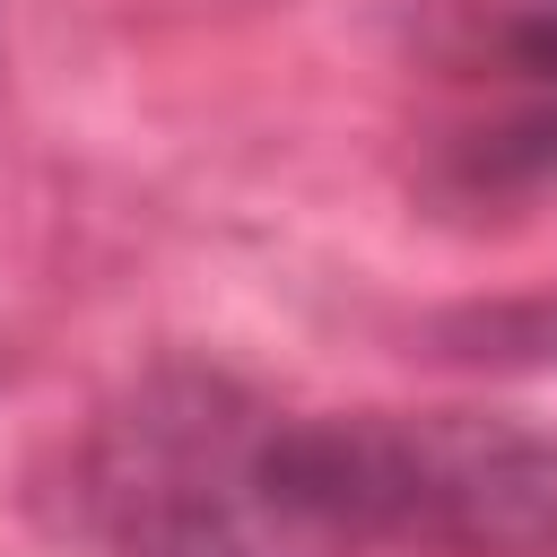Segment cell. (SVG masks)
<instances>
[{
  "label": "cell",
  "instance_id": "7a4b0ae2",
  "mask_svg": "<svg viewBox=\"0 0 557 557\" xmlns=\"http://www.w3.org/2000/svg\"><path fill=\"white\" fill-rule=\"evenodd\" d=\"M270 435L218 374L139 383L87 444V522L113 557H278L296 548L270 505Z\"/></svg>",
  "mask_w": 557,
  "mask_h": 557
},
{
  "label": "cell",
  "instance_id": "6da1fadb",
  "mask_svg": "<svg viewBox=\"0 0 557 557\" xmlns=\"http://www.w3.org/2000/svg\"><path fill=\"white\" fill-rule=\"evenodd\" d=\"M270 505L287 540H435L557 557V426L513 418H278Z\"/></svg>",
  "mask_w": 557,
  "mask_h": 557
},
{
  "label": "cell",
  "instance_id": "277c9868",
  "mask_svg": "<svg viewBox=\"0 0 557 557\" xmlns=\"http://www.w3.org/2000/svg\"><path fill=\"white\" fill-rule=\"evenodd\" d=\"M487 35L513 70L557 87V0H487Z\"/></svg>",
  "mask_w": 557,
  "mask_h": 557
},
{
  "label": "cell",
  "instance_id": "3957f363",
  "mask_svg": "<svg viewBox=\"0 0 557 557\" xmlns=\"http://www.w3.org/2000/svg\"><path fill=\"white\" fill-rule=\"evenodd\" d=\"M453 339H461V357H487V366H557V296L470 313V322H453Z\"/></svg>",
  "mask_w": 557,
  "mask_h": 557
}]
</instances>
